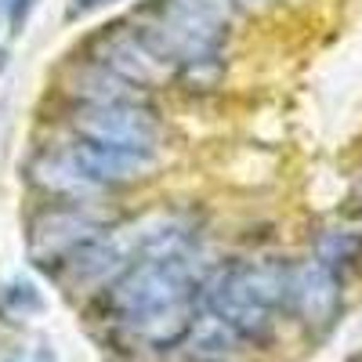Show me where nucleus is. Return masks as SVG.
<instances>
[{
  "instance_id": "1",
  "label": "nucleus",
  "mask_w": 362,
  "mask_h": 362,
  "mask_svg": "<svg viewBox=\"0 0 362 362\" xmlns=\"http://www.w3.org/2000/svg\"><path fill=\"white\" fill-rule=\"evenodd\" d=\"M196 279L177 257H141L109 286V312L145 344L170 348L189 337L196 322Z\"/></svg>"
},
{
  "instance_id": "2",
  "label": "nucleus",
  "mask_w": 362,
  "mask_h": 362,
  "mask_svg": "<svg viewBox=\"0 0 362 362\" xmlns=\"http://www.w3.org/2000/svg\"><path fill=\"white\" fill-rule=\"evenodd\" d=\"M286 268L272 261L228 264L203 286L199 300L239 341H264L276 312L286 308Z\"/></svg>"
},
{
  "instance_id": "3",
  "label": "nucleus",
  "mask_w": 362,
  "mask_h": 362,
  "mask_svg": "<svg viewBox=\"0 0 362 362\" xmlns=\"http://www.w3.org/2000/svg\"><path fill=\"white\" fill-rule=\"evenodd\" d=\"M134 29L170 69H192L218 58L228 18L218 0H148Z\"/></svg>"
},
{
  "instance_id": "4",
  "label": "nucleus",
  "mask_w": 362,
  "mask_h": 362,
  "mask_svg": "<svg viewBox=\"0 0 362 362\" xmlns=\"http://www.w3.org/2000/svg\"><path fill=\"white\" fill-rule=\"evenodd\" d=\"M73 131L83 141L109 145L134 156H153L160 141V124L153 109L138 102H80L73 109Z\"/></svg>"
},
{
  "instance_id": "5",
  "label": "nucleus",
  "mask_w": 362,
  "mask_h": 362,
  "mask_svg": "<svg viewBox=\"0 0 362 362\" xmlns=\"http://www.w3.org/2000/svg\"><path fill=\"white\" fill-rule=\"evenodd\" d=\"M90 66L112 73L116 80H124L131 87H156L174 73L163 58L138 37L134 25H112L105 33H98L95 44H90Z\"/></svg>"
},
{
  "instance_id": "6",
  "label": "nucleus",
  "mask_w": 362,
  "mask_h": 362,
  "mask_svg": "<svg viewBox=\"0 0 362 362\" xmlns=\"http://www.w3.org/2000/svg\"><path fill=\"white\" fill-rule=\"evenodd\" d=\"M286 308L308 329L322 334L341 312V276L319 257L297 261L286 268Z\"/></svg>"
},
{
  "instance_id": "7",
  "label": "nucleus",
  "mask_w": 362,
  "mask_h": 362,
  "mask_svg": "<svg viewBox=\"0 0 362 362\" xmlns=\"http://www.w3.org/2000/svg\"><path fill=\"white\" fill-rule=\"evenodd\" d=\"M95 235H102L98 218H90L80 206H47L29 225V261L51 268L66 264L80 247H87Z\"/></svg>"
},
{
  "instance_id": "8",
  "label": "nucleus",
  "mask_w": 362,
  "mask_h": 362,
  "mask_svg": "<svg viewBox=\"0 0 362 362\" xmlns=\"http://www.w3.org/2000/svg\"><path fill=\"white\" fill-rule=\"evenodd\" d=\"M69 160L76 163V170L87 177L90 189H105V185H124V181H134L153 156H134V153H119V148L109 145H95V141H69Z\"/></svg>"
},
{
  "instance_id": "9",
  "label": "nucleus",
  "mask_w": 362,
  "mask_h": 362,
  "mask_svg": "<svg viewBox=\"0 0 362 362\" xmlns=\"http://www.w3.org/2000/svg\"><path fill=\"white\" fill-rule=\"evenodd\" d=\"M33 177H37V185H44L47 192H54V196H83V192H95L87 185V177L76 170V163L69 160V153L62 148V153H47V156H40V160H33Z\"/></svg>"
},
{
  "instance_id": "10",
  "label": "nucleus",
  "mask_w": 362,
  "mask_h": 362,
  "mask_svg": "<svg viewBox=\"0 0 362 362\" xmlns=\"http://www.w3.org/2000/svg\"><path fill=\"white\" fill-rule=\"evenodd\" d=\"M40 308H44V300L33 283H8L0 290V312L11 319H25L29 312H40Z\"/></svg>"
},
{
  "instance_id": "11",
  "label": "nucleus",
  "mask_w": 362,
  "mask_h": 362,
  "mask_svg": "<svg viewBox=\"0 0 362 362\" xmlns=\"http://www.w3.org/2000/svg\"><path fill=\"white\" fill-rule=\"evenodd\" d=\"M355 254H358V239L348 235V232H326L322 243H319V261H326L329 268L351 261Z\"/></svg>"
},
{
  "instance_id": "12",
  "label": "nucleus",
  "mask_w": 362,
  "mask_h": 362,
  "mask_svg": "<svg viewBox=\"0 0 362 362\" xmlns=\"http://www.w3.org/2000/svg\"><path fill=\"white\" fill-rule=\"evenodd\" d=\"M8 362H54V355H51L47 348H29V351H18V355L8 358Z\"/></svg>"
},
{
  "instance_id": "13",
  "label": "nucleus",
  "mask_w": 362,
  "mask_h": 362,
  "mask_svg": "<svg viewBox=\"0 0 362 362\" xmlns=\"http://www.w3.org/2000/svg\"><path fill=\"white\" fill-rule=\"evenodd\" d=\"M102 4H112V0H73L69 18H76V15H87V11H95V8H102Z\"/></svg>"
},
{
  "instance_id": "14",
  "label": "nucleus",
  "mask_w": 362,
  "mask_h": 362,
  "mask_svg": "<svg viewBox=\"0 0 362 362\" xmlns=\"http://www.w3.org/2000/svg\"><path fill=\"white\" fill-rule=\"evenodd\" d=\"M29 4H33V0H15V4H11V25H22V18H25Z\"/></svg>"
},
{
  "instance_id": "15",
  "label": "nucleus",
  "mask_w": 362,
  "mask_h": 362,
  "mask_svg": "<svg viewBox=\"0 0 362 362\" xmlns=\"http://www.w3.org/2000/svg\"><path fill=\"white\" fill-rule=\"evenodd\" d=\"M4 69H8V51L0 47V73H4Z\"/></svg>"
}]
</instances>
